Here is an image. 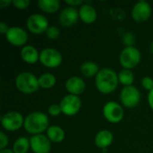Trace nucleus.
Instances as JSON below:
<instances>
[{
	"instance_id": "7",
	"label": "nucleus",
	"mask_w": 153,
	"mask_h": 153,
	"mask_svg": "<svg viewBox=\"0 0 153 153\" xmlns=\"http://www.w3.org/2000/svg\"><path fill=\"white\" fill-rule=\"evenodd\" d=\"M120 100L124 107L128 108H134L140 103L141 93L139 90L131 85L124 87L120 92Z\"/></svg>"
},
{
	"instance_id": "3",
	"label": "nucleus",
	"mask_w": 153,
	"mask_h": 153,
	"mask_svg": "<svg viewBox=\"0 0 153 153\" xmlns=\"http://www.w3.org/2000/svg\"><path fill=\"white\" fill-rule=\"evenodd\" d=\"M15 86L18 91L23 94H32L40 88L39 78L30 72L19 74L15 79Z\"/></svg>"
},
{
	"instance_id": "29",
	"label": "nucleus",
	"mask_w": 153,
	"mask_h": 153,
	"mask_svg": "<svg viewBox=\"0 0 153 153\" xmlns=\"http://www.w3.org/2000/svg\"><path fill=\"white\" fill-rule=\"evenodd\" d=\"M135 39H134V35L131 32H127L124 35L123 37V41L124 43L126 45V47H131L133 46L134 42Z\"/></svg>"
},
{
	"instance_id": "11",
	"label": "nucleus",
	"mask_w": 153,
	"mask_h": 153,
	"mask_svg": "<svg viewBox=\"0 0 153 153\" xmlns=\"http://www.w3.org/2000/svg\"><path fill=\"white\" fill-rule=\"evenodd\" d=\"M152 6L146 1L137 2L132 9V18L136 22H143L149 20L152 15Z\"/></svg>"
},
{
	"instance_id": "32",
	"label": "nucleus",
	"mask_w": 153,
	"mask_h": 153,
	"mask_svg": "<svg viewBox=\"0 0 153 153\" xmlns=\"http://www.w3.org/2000/svg\"><path fill=\"white\" fill-rule=\"evenodd\" d=\"M9 29L10 28L8 27V25L5 22H0V33L1 34H4L5 35L8 32Z\"/></svg>"
},
{
	"instance_id": "12",
	"label": "nucleus",
	"mask_w": 153,
	"mask_h": 153,
	"mask_svg": "<svg viewBox=\"0 0 153 153\" xmlns=\"http://www.w3.org/2000/svg\"><path fill=\"white\" fill-rule=\"evenodd\" d=\"M5 38L11 45L15 47H24L28 41V34L21 27H11L5 34Z\"/></svg>"
},
{
	"instance_id": "30",
	"label": "nucleus",
	"mask_w": 153,
	"mask_h": 153,
	"mask_svg": "<svg viewBox=\"0 0 153 153\" xmlns=\"http://www.w3.org/2000/svg\"><path fill=\"white\" fill-rule=\"evenodd\" d=\"M8 143H9V140H8L7 135L4 132H1L0 133V151L6 149Z\"/></svg>"
},
{
	"instance_id": "27",
	"label": "nucleus",
	"mask_w": 153,
	"mask_h": 153,
	"mask_svg": "<svg viewBox=\"0 0 153 153\" xmlns=\"http://www.w3.org/2000/svg\"><path fill=\"white\" fill-rule=\"evenodd\" d=\"M142 85L146 91H152L153 90V79L150 76H145L142 79Z\"/></svg>"
},
{
	"instance_id": "6",
	"label": "nucleus",
	"mask_w": 153,
	"mask_h": 153,
	"mask_svg": "<svg viewBox=\"0 0 153 153\" xmlns=\"http://www.w3.org/2000/svg\"><path fill=\"white\" fill-rule=\"evenodd\" d=\"M26 27L31 33L39 35L46 33L49 25L46 16L40 13H33L27 19Z\"/></svg>"
},
{
	"instance_id": "13",
	"label": "nucleus",
	"mask_w": 153,
	"mask_h": 153,
	"mask_svg": "<svg viewBox=\"0 0 153 153\" xmlns=\"http://www.w3.org/2000/svg\"><path fill=\"white\" fill-rule=\"evenodd\" d=\"M50 140L47 135L36 134L30 138V150L33 153H49L51 150Z\"/></svg>"
},
{
	"instance_id": "35",
	"label": "nucleus",
	"mask_w": 153,
	"mask_h": 153,
	"mask_svg": "<svg viewBox=\"0 0 153 153\" xmlns=\"http://www.w3.org/2000/svg\"><path fill=\"white\" fill-rule=\"evenodd\" d=\"M0 153H14L13 152V150H10V149H4V150H1Z\"/></svg>"
},
{
	"instance_id": "10",
	"label": "nucleus",
	"mask_w": 153,
	"mask_h": 153,
	"mask_svg": "<svg viewBox=\"0 0 153 153\" xmlns=\"http://www.w3.org/2000/svg\"><path fill=\"white\" fill-rule=\"evenodd\" d=\"M104 117L112 124H117L124 117V109L121 105L115 101H108L103 107Z\"/></svg>"
},
{
	"instance_id": "31",
	"label": "nucleus",
	"mask_w": 153,
	"mask_h": 153,
	"mask_svg": "<svg viewBox=\"0 0 153 153\" xmlns=\"http://www.w3.org/2000/svg\"><path fill=\"white\" fill-rule=\"evenodd\" d=\"M65 3L66 4H68L69 6H72V7H75L78 5L82 6L84 4V2L82 0H65Z\"/></svg>"
},
{
	"instance_id": "21",
	"label": "nucleus",
	"mask_w": 153,
	"mask_h": 153,
	"mask_svg": "<svg viewBox=\"0 0 153 153\" xmlns=\"http://www.w3.org/2000/svg\"><path fill=\"white\" fill-rule=\"evenodd\" d=\"M80 71L83 76L90 78L92 76H96L98 74V73L100 72V68L96 63L88 61V62L82 63V65L80 67Z\"/></svg>"
},
{
	"instance_id": "23",
	"label": "nucleus",
	"mask_w": 153,
	"mask_h": 153,
	"mask_svg": "<svg viewBox=\"0 0 153 153\" xmlns=\"http://www.w3.org/2000/svg\"><path fill=\"white\" fill-rule=\"evenodd\" d=\"M56 78L52 74L46 73L39 77V84L40 88L51 89L56 85Z\"/></svg>"
},
{
	"instance_id": "34",
	"label": "nucleus",
	"mask_w": 153,
	"mask_h": 153,
	"mask_svg": "<svg viewBox=\"0 0 153 153\" xmlns=\"http://www.w3.org/2000/svg\"><path fill=\"white\" fill-rule=\"evenodd\" d=\"M12 4H13L12 0H0V6H1V8H5V7L9 6Z\"/></svg>"
},
{
	"instance_id": "20",
	"label": "nucleus",
	"mask_w": 153,
	"mask_h": 153,
	"mask_svg": "<svg viewBox=\"0 0 153 153\" xmlns=\"http://www.w3.org/2000/svg\"><path fill=\"white\" fill-rule=\"evenodd\" d=\"M38 5L44 13H54L59 9L60 2L58 0H39L38 1Z\"/></svg>"
},
{
	"instance_id": "15",
	"label": "nucleus",
	"mask_w": 153,
	"mask_h": 153,
	"mask_svg": "<svg viewBox=\"0 0 153 153\" xmlns=\"http://www.w3.org/2000/svg\"><path fill=\"white\" fill-rule=\"evenodd\" d=\"M85 88H86V84L84 80L78 76L70 77L69 79H67L65 82V89L72 95H75V96L81 95L85 91Z\"/></svg>"
},
{
	"instance_id": "24",
	"label": "nucleus",
	"mask_w": 153,
	"mask_h": 153,
	"mask_svg": "<svg viewBox=\"0 0 153 153\" xmlns=\"http://www.w3.org/2000/svg\"><path fill=\"white\" fill-rule=\"evenodd\" d=\"M118 75V81L121 84H123L125 87L126 86H131L134 82V73L129 70V69H122Z\"/></svg>"
},
{
	"instance_id": "18",
	"label": "nucleus",
	"mask_w": 153,
	"mask_h": 153,
	"mask_svg": "<svg viewBox=\"0 0 153 153\" xmlns=\"http://www.w3.org/2000/svg\"><path fill=\"white\" fill-rule=\"evenodd\" d=\"M113 134L108 130H101L95 136V144L100 149H106L113 143Z\"/></svg>"
},
{
	"instance_id": "25",
	"label": "nucleus",
	"mask_w": 153,
	"mask_h": 153,
	"mask_svg": "<svg viewBox=\"0 0 153 153\" xmlns=\"http://www.w3.org/2000/svg\"><path fill=\"white\" fill-rule=\"evenodd\" d=\"M60 35V31L56 26H49L46 31V36L49 39H56Z\"/></svg>"
},
{
	"instance_id": "28",
	"label": "nucleus",
	"mask_w": 153,
	"mask_h": 153,
	"mask_svg": "<svg viewBox=\"0 0 153 153\" xmlns=\"http://www.w3.org/2000/svg\"><path fill=\"white\" fill-rule=\"evenodd\" d=\"M13 4L15 8L19 10H24L30 5V1L29 0H13Z\"/></svg>"
},
{
	"instance_id": "22",
	"label": "nucleus",
	"mask_w": 153,
	"mask_h": 153,
	"mask_svg": "<svg viewBox=\"0 0 153 153\" xmlns=\"http://www.w3.org/2000/svg\"><path fill=\"white\" fill-rule=\"evenodd\" d=\"M30 148V140L23 136L19 137L13 144V152L14 153H27Z\"/></svg>"
},
{
	"instance_id": "19",
	"label": "nucleus",
	"mask_w": 153,
	"mask_h": 153,
	"mask_svg": "<svg viewBox=\"0 0 153 153\" xmlns=\"http://www.w3.org/2000/svg\"><path fill=\"white\" fill-rule=\"evenodd\" d=\"M47 136L52 143H59L65 140V134L63 128L58 126H51L47 130Z\"/></svg>"
},
{
	"instance_id": "16",
	"label": "nucleus",
	"mask_w": 153,
	"mask_h": 153,
	"mask_svg": "<svg viewBox=\"0 0 153 153\" xmlns=\"http://www.w3.org/2000/svg\"><path fill=\"white\" fill-rule=\"evenodd\" d=\"M79 16L82 22L86 24H91L97 19V12L92 5L86 2L82 6H80Z\"/></svg>"
},
{
	"instance_id": "17",
	"label": "nucleus",
	"mask_w": 153,
	"mask_h": 153,
	"mask_svg": "<svg viewBox=\"0 0 153 153\" xmlns=\"http://www.w3.org/2000/svg\"><path fill=\"white\" fill-rule=\"evenodd\" d=\"M21 57L25 63L33 65L39 61V53L33 46L26 45L21 50Z\"/></svg>"
},
{
	"instance_id": "26",
	"label": "nucleus",
	"mask_w": 153,
	"mask_h": 153,
	"mask_svg": "<svg viewBox=\"0 0 153 153\" xmlns=\"http://www.w3.org/2000/svg\"><path fill=\"white\" fill-rule=\"evenodd\" d=\"M48 114L51 117H57L62 113V109L59 104H52L48 108Z\"/></svg>"
},
{
	"instance_id": "9",
	"label": "nucleus",
	"mask_w": 153,
	"mask_h": 153,
	"mask_svg": "<svg viewBox=\"0 0 153 153\" xmlns=\"http://www.w3.org/2000/svg\"><path fill=\"white\" fill-rule=\"evenodd\" d=\"M62 113L67 117L76 115L82 108V100L79 96L68 94L65 96L60 101Z\"/></svg>"
},
{
	"instance_id": "8",
	"label": "nucleus",
	"mask_w": 153,
	"mask_h": 153,
	"mask_svg": "<svg viewBox=\"0 0 153 153\" xmlns=\"http://www.w3.org/2000/svg\"><path fill=\"white\" fill-rule=\"evenodd\" d=\"M1 124L4 130L8 132H14L18 131L22 126H23L24 118L21 113L17 111H10L2 117Z\"/></svg>"
},
{
	"instance_id": "1",
	"label": "nucleus",
	"mask_w": 153,
	"mask_h": 153,
	"mask_svg": "<svg viewBox=\"0 0 153 153\" xmlns=\"http://www.w3.org/2000/svg\"><path fill=\"white\" fill-rule=\"evenodd\" d=\"M119 83L118 75L110 68H102L95 76V84L98 91L103 94L112 93Z\"/></svg>"
},
{
	"instance_id": "2",
	"label": "nucleus",
	"mask_w": 153,
	"mask_h": 153,
	"mask_svg": "<svg viewBox=\"0 0 153 153\" xmlns=\"http://www.w3.org/2000/svg\"><path fill=\"white\" fill-rule=\"evenodd\" d=\"M48 117L42 112H32L24 118L23 127L30 134H41L49 127Z\"/></svg>"
},
{
	"instance_id": "14",
	"label": "nucleus",
	"mask_w": 153,
	"mask_h": 153,
	"mask_svg": "<svg viewBox=\"0 0 153 153\" xmlns=\"http://www.w3.org/2000/svg\"><path fill=\"white\" fill-rule=\"evenodd\" d=\"M79 16V11L75 7L68 6L64 8L59 13V22L63 27H71L74 25L77 22Z\"/></svg>"
},
{
	"instance_id": "4",
	"label": "nucleus",
	"mask_w": 153,
	"mask_h": 153,
	"mask_svg": "<svg viewBox=\"0 0 153 153\" xmlns=\"http://www.w3.org/2000/svg\"><path fill=\"white\" fill-rule=\"evenodd\" d=\"M141 62V53L139 49L134 46L126 47L120 53L119 63L124 69L132 70Z\"/></svg>"
},
{
	"instance_id": "5",
	"label": "nucleus",
	"mask_w": 153,
	"mask_h": 153,
	"mask_svg": "<svg viewBox=\"0 0 153 153\" xmlns=\"http://www.w3.org/2000/svg\"><path fill=\"white\" fill-rule=\"evenodd\" d=\"M39 62L48 68H56L62 62L61 53L53 48H47L39 53Z\"/></svg>"
},
{
	"instance_id": "33",
	"label": "nucleus",
	"mask_w": 153,
	"mask_h": 153,
	"mask_svg": "<svg viewBox=\"0 0 153 153\" xmlns=\"http://www.w3.org/2000/svg\"><path fill=\"white\" fill-rule=\"evenodd\" d=\"M147 100H148V104H149L150 108L153 110V90L151 91H149Z\"/></svg>"
},
{
	"instance_id": "36",
	"label": "nucleus",
	"mask_w": 153,
	"mask_h": 153,
	"mask_svg": "<svg viewBox=\"0 0 153 153\" xmlns=\"http://www.w3.org/2000/svg\"><path fill=\"white\" fill-rule=\"evenodd\" d=\"M151 49H152V52L153 53V43L152 44V47H151Z\"/></svg>"
}]
</instances>
